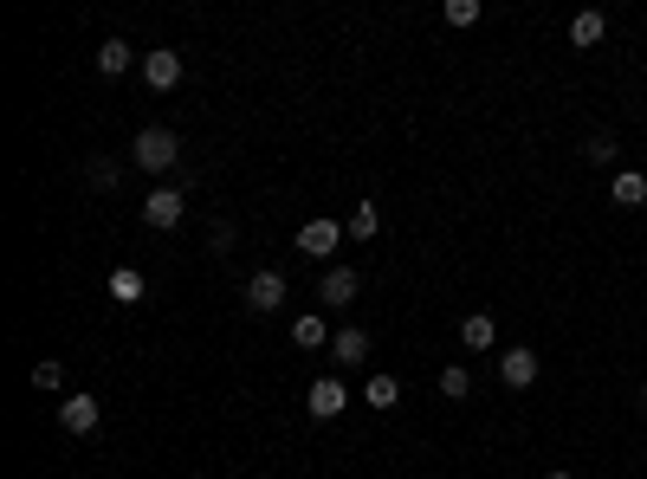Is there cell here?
<instances>
[{"mask_svg": "<svg viewBox=\"0 0 647 479\" xmlns=\"http://www.w3.org/2000/svg\"><path fill=\"white\" fill-rule=\"evenodd\" d=\"M130 156H136V169H149V175H162V169H175V156H182V143H175V130H136V143H130Z\"/></svg>", "mask_w": 647, "mask_h": 479, "instance_id": "obj_1", "label": "cell"}, {"mask_svg": "<svg viewBox=\"0 0 647 479\" xmlns=\"http://www.w3.org/2000/svg\"><path fill=\"white\" fill-rule=\"evenodd\" d=\"M337 240H343V221H330V214H311V221L298 227V253L305 259H330Z\"/></svg>", "mask_w": 647, "mask_h": 479, "instance_id": "obj_2", "label": "cell"}, {"mask_svg": "<svg viewBox=\"0 0 647 479\" xmlns=\"http://www.w3.org/2000/svg\"><path fill=\"white\" fill-rule=\"evenodd\" d=\"M343 408H350V389H343L337 376H318V382H311V395H305V415L311 421H337Z\"/></svg>", "mask_w": 647, "mask_h": 479, "instance_id": "obj_3", "label": "cell"}, {"mask_svg": "<svg viewBox=\"0 0 647 479\" xmlns=\"http://www.w3.org/2000/svg\"><path fill=\"white\" fill-rule=\"evenodd\" d=\"M246 311H285V272L266 266L246 279Z\"/></svg>", "mask_w": 647, "mask_h": 479, "instance_id": "obj_4", "label": "cell"}, {"mask_svg": "<svg viewBox=\"0 0 647 479\" xmlns=\"http://www.w3.org/2000/svg\"><path fill=\"white\" fill-rule=\"evenodd\" d=\"M182 188H156V195H143V221L156 227V234H169V227H182Z\"/></svg>", "mask_w": 647, "mask_h": 479, "instance_id": "obj_5", "label": "cell"}, {"mask_svg": "<svg viewBox=\"0 0 647 479\" xmlns=\"http://www.w3.org/2000/svg\"><path fill=\"white\" fill-rule=\"evenodd\" d=\"M143 85L149 91H175V85H182V52H169V46L143 52Z\"/></svg>", "mask_w": 647, "mask_h": 479, "instance_id": "obj_6", "label": "cell"}, {"mask_svg": "<svg viewBox=\"0 0 647 479\" xmlns=\"http://www.w3.org/2000/svg\"><path fill=\"white\" fill-rule=\"evenodd\" d=\"M499 376L512 382V389H531V382H538V350H525V344H512L499 357Z\"/></svg>", "mask_w": 647, "mask_h": 479, "instance_id": "obj_7", "label": "cell"}, {"mask_svg": "<svg viewBox=\"0 0 647 479\" xmlns=\"http://www.w3.org/2000/svg\"><path fill=\"white\" fill-rule=\"evenodd\" d=\"M59 421H65V434H98V402L91 395H65V408H59Z\"/></svg>", "mask_w": 647, "mask_h": 479, "instance_id": "obj_8", "label": "cell"}, {"mask_svg": "<svg viewBox=\"0 0 647 479\" xmlns=\"http://www.w3.org/2000/svg\"><path fill=\"white\" fill-rule=\"evenodd\" d=\"M356 292H363L356 266H330V272H324V285H318V298H324V305H350Z\"/></svg>", "mask_w": 647, "mask_h": 479, "instance_id": "obj_9", "label": "cell"}, {"mask_svg": "<svg viewBox=\"0 0 647 479\" xmlns=\"http://www.w3.org/2000/svg\"><path fill=\"white\" fill-rule=\"evenodd\" d=\"M460 344L466 350H492L499 344V324H492L486 311H473V318H460Z\"/></svg>", "mask_w": 647, "mask_h": 479, "instance_id": "obj_10", "label": "cell"}, {"mask_svg": "<svg viewBox=\"0 0 647 479\" xmlns=\"http://www.w3.org/2000/svg\"><path fill=\"white\" fill-rule=\"evenodd\" d=\"M602 33H609V13H596V7L570 20V46H602Z\"/></svg>", "mask_w": 647, "mask_h": 479, "instance_id": "obj_11", "label": "cell"}, {"mask_svg": "<svg viewBox=\"0 0 647 479\" xmlns=\"http://www.w3.org/2000/svg\"><path fill=\"white\" fill-rule=\"evenodd\" d=\"M330 357H337V363H363L369 357V337L356 331V324H343V331L330 337Z\"/></svg>", "mask_w": 647, "mask_h": 479, "instance_id": "obj_12", "label": "cell"}, {"mask_svg": "<svg viewBox=\"0 0 647 479\" xmlns=\"http://www.w3.org/2000/svg\"><path fill=\"white\" fill-rule=\"evenodd\" d=\"M292 344H298V350H324V344H330V324L318 318V311H305V318L292 324Z\"/></svg>", "mask_w": 647, "mask_h": 479, "instance_id": "obj_13", "label": "cell"}, {"mask_svg": "<svg viewBox=\"0 0 647 479\" xmlns=\"http://www.w3.org/2000/svg\"><path fill=\"white\" fill-rule=\"evenodd\" d=\"M609 188H615V201H622V208H647V175L641 169H622Z\"/></svg>", "mask_w": 647, "mask_h": 479, "instance_id": "obj_14", "label": "cell"}, {"mask_svg": "<svg viewBox=\"0 0 647 479\" xmlns=\"http://www.w3.org/2000/svg\"><path fill=\"white\" fill-rule=\"evenodd\" d=\"M130 59H136V46H130V39H104V46H98V72H110V78H117V72H130Z\"/></svg>", "mask_w": 647, "mask_h": 479, "instance_id": "obj_15", "label": "cell"}, {"mask_svg": "<svg viewBox=\"0 0 647 479\" xmlns=\"http://www.w3.org/2000/svg\"><path fill=\"white\" fill-rule=\"evenodd\" d=\"M110 298L136 305V298H143V272H136V266H117V272H110Z\"/></svg>", "mask_w": 647, "mask_h": 479, "instance_id": "obj_16", "label": "cell"}, {"mask_svg": "<svg viewBox=\"0 0 647 479\" xmlns=\"http://www.w3.org/2000/svg\"><path fill=\"white\" fill-rule=\"evenodd\" d=\"M363 402H369V408H395V402H402V382H395V376H369Z\"/></svg>", "mask_w": 647, "mask_h": 479, "instance_id": "obj_17", "label": "cell"}, {"mask_svg": "<svg viewBox=\"0 0 647 479\" xmlns=\"http://www.w3.org/2000/svg\"><path fill=\"white\" fill-rule=\"evenodd\" d=\"M466 389H473V376H466L460 363H447V369H440V395H447V402H466Z\"/></svg>", "mask_w": 647, "mask_h": 479, "instance_id": "obj_18", "label": "cell"}, {"mask_svg": "<svg viewBox=\"0 0 647 479\" xmlns=\"http://www.w3.org/2000/svg\"><path fill=\"white\" fill-rule=\"evenodd\" d=\"M376 208H369V201H356V208H350V240H376Z\"/></svg>", "mask_w": 647, "mask_h": 479, "instance_id": "obj_19", "label": "cell"}, {"mask_svg": "<svg viewBox=\"0 0 647 479\" xmlns=\"http://www.w3.org/2000/svg\"><path fill=\"white\" fill-rule=\"evenodd\" d=\"M440 20H447V26H473L479 20V0H447V7H440Z\"/></svg>", "mask_w": 647, "mask_h": 479, "instance_id": "obj_20", "label": "cell"}, {"mask_svg": "<svg viewBox=\"0 0 647 479\" xmlns=\"http://www.w3.org/2000/svg\"><path fill=\"white\" fill-rule=\"evenodd\" d=\"M583 156L596 162V169H609V162H615V136H589V143H583Z\"/></svg>", "mask_w": 647, "mask_h": 479, "instance_id": "obj_21", "label": "cell"}, {"mask_svg": "<svg viewBox=\"0 0 647 479\" xmlns=\"http://www.w3.org/2000/svg\"><path fill=\"white\" fill-rule=\"evenodd\" d=\"M59 382H65L59 363H33V389H59Z\"/></svg>", "mask_w": 647, "mask_h": 479, "instance_id": "obj_22", "label": "cell"}, {"mask_svg": "<svg viewBox=\"0 0 647 479\" xmlns=\"http://www.w3.org/2000/svg\"><path fill=\"white\" fill-rule=\"evenodd\" d=\"M544 479H570V473H544Z\"/></svg>", "mask_w": 647, "mask_h": 479, "instance_id": "obj_23", "label": "cell"}, {"mask_svg": "<svg viewBox=\"0 0 647 479\" xmlns=\"http://www.w3.org/2000/svg\"><path fill=\"white\" fill-rule=\"evenodd\" d=\"M641 408H647V395H641Z\"/></svg>", "mask_w": 647, "mask_h": 479, "instance_id": "obj_24", "label": "cell"}]
</instances>
